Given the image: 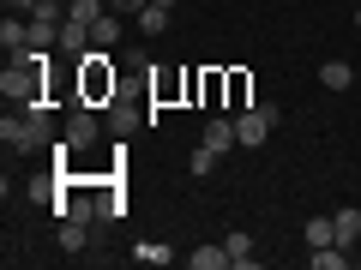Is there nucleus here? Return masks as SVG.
<instances>
[{
	"label": "nucleus",
	"mask_w": 361,
	"mask_h": 270,
	"mask_svg": "<svg viewBox=\"0 0 361 270\" xmlns=\"http://www.w3.org/2000/svg\"><path fill=\"white\" fill-rule=\"evenodd\" d=\"M42 72H49V49L13 54V66L0 72V96H6L13 108H37L42 103Z\"/></svg>",
	"instance_id": "obj_1"
},
{
	"label": "nucleus",
	"mask_w": 361,
	"mask_h": 270,
	"mask_svg": "<svg viewBox=\"0 0 361 270\" xmlns=\"http://www.w3.org/2000/svg\"><path fill=\"white\" fill-rule=\"evenodd\" d=\"M0 139L13 144V150H42L49 144V108H13V115L0 120Z\"/></svg>",
	"instance_id": "obj_2"
},
{
	"label": "nucleus",
	"mask_w": 361,
	"mask_h": 270,
	"mask_svg": "<svg viewBox=\"0 0 361 270\" xmlns=\"http://www.w3.org/2000/svg\"><path fill=\"white\" fill-rule=\"evenodd\" d=\"M277 120H283V108H271V103H253V108H241L235 115V139L247 144V150H259V144L277 132Z\"/></svg>",
	"instance_id": "obj_3"
},
{
	"label": "nucleus",
	"mask_w": 361,
	"mask_h": 270,
	"mask_svg": "<svg viewBox=\"0 0 361 270\" xmlns=\"http://www.w3.org/2000/svg\"><path fill=\"white\" fill-rule=\"evenodd\" d=\"M97 132H103V127H97V115H90V108H73V115H66V132H61V139L73 144V150H90V144H97Z\"/></svg>",
	"instance_id": "obj_4"
},
{
	"label": "nucleus",
	"mask_w": 361,
	"mask_h": 270,
	"mask_svg": "<svg viewBox=\"0 0 361 270\" xmlns=\"http://www.w3.org/2000/svg\"><path fill=\"white\" fill-rule=\"evenodd\" d=\"M90 49H97V42H90V25L66 18V25H61V54H66V60H85Z\"/></svg>",
	"instance_id": "obj_5"
},
{
	"label": "nucleus",
	"mask_w": 361,
	"mask_h": 270,
	"mask_svg": "<svg viewBox=\"0 0 361 270\" xmlns=\"http://www.w3.org/2000/svg\"><path fill=\"white\" fill-rule=\"evenodd\" d=\"M205 144H211L217 156H229L235 144H241V139H235V120H229V115H211V120H205Z\"/></svg>",
	"instance_id": "obj_6"
},
{
	"label": "nucleus",
	"mask_w": 361,
	"mask_h": 270,
	"mask_svg": "<svg viewBox=\"0 0 361 270\" xmlns=\"http://www.w3.org/2000/svg\"><path fill=\"white\" fill-rule=\"evenodd\" d=\"M121 37H127V25H121V18H115V6H109V13L97 18V25H90V42H97V49L109 54V49H115V42H121Z\"/></svg>",
	"instance_id": "obj_7"
},
{
	"label": "nucleus",
	"mask_w": 361,
	"mask_h": 270,
	"mask_svg": "<svg viewBox=\"0 0 361 270\" xmlns=\"http://www.w3.org/2000/svg\"><path fill=\"white\" fill-rule=\"evenodd\" d=\"M331 229H337V246H343V252H349V246L361 240V210H355V205H343V210H337V217H331Z\"/></svg>",
	"instance_id": "obj_8"
},
{
	"label": "nucleus",
	"mask_w": 361,
	"mask_h": 270,
	"mask_svg": "<svg viewBox=\"0 0 361 270\" xmlns=\"http://www.w3.org/2000/svg\"><path fill=\"white\" fill-rule=\"evenodd\" d=\"M30 18V49H54L61 42V18H42V13H25Z\"/></svg>",
	"instance_id": "obj_9"
},
{
	"label": "nucleus",
	"mask_w": 361,
	"mask_h": 270,
	"mask_svg": "<svg viewBox=\"0 0 361 270\" xmlns=\"http://www.w3.org/2000/svg\"><path fill=\"white\" fill-rule=\"evenodd\" d=\"M223 246H229V270H253V234L247 229H235Z\"/></svg>",
	"instance_id": "obj_10"
},
{
	"label": "nucleus",
	"mask_w": 361,
	"mask_h": 270,
	"mask_svg": "<svg viewBox=\"0 0 361 270\" xmlns=\"http://www.w3.org/2000/svg\"><path fill=\"white\" fill-rule=\"evenodd\" d=\"M187 264H193V270H229V246H193Z\"/></svg>",
	"instance_id": "obj_11"
},
{
	"label": "nucleus",
	"mask_w": 361,
	"mask_h": 270,
	"mask_svg": "<svg viewBox=\"0 0 361 270\" xmlns=\"http://www.w3.org/2000/svg\"><path fill=\"white\" fill-rule=\"evenodd\" d=\"M319 84L325 90H349V84H355V66H349V60H325L319 66Z\"/></svg>",
	"instance_id": "obj_12"
},
{
	"label": "nucleus",
	"mask_w": 361,
	"mask_h": 270,
	"mask_svg": "<svg viewBox=\"0 0 361 270\" xmlns=\"http://www.w3.org/2000/svg\"><path fill=\"white\" fill-rule=\"evenodd\" d=\"M85 240H90V222L61 217V252H85Z\"/></svg>",
	"instance_id": "obj_13"
},
{
	"label": "nucleus",
	"mask_w": 361,
	"mask_h": 270,
	"mask_svg": "<svg viewBox=\"0 0 361 270\" xmlns=\"http://www.w3.org/2000/svg\"><path fill=\"white\" fill-rule=\"evenodd\" d=\"M103 13H109V0H66V18H78V25H97Z\"/></svg>",
	"instance_id": "obj_14"
},
{
	"label": "nucleus",
	"mask_w": 361,
	"mask_h": 270,
	"mask_svg": "<svg viewBox=\"0 0 361 270\" xmlns=\"http://www.w3.org/2000/svg\"><path fill=\"white\" fill-rule=\"evenodd\" d=\"M133 258H139V264H169V258H175V246H163V240H139V246H133Z\"/></svg>",
	"instance_id": "obj_15"
},
{
	"label": "nucleus",
	"mask_w": 361,
	"mask_h": 270,
	"mask_svg": "<svg viewBox=\"0 0 361 270\" xmlns=\"http://www.w3.org/2000/svg\"><path fill=\"white\" fill-rule=\"evenodd\" d=\"M139 30H145V37H163V30H169V6H157V0H151V6L139 13Z\"/></svg>",
	"instance_id": "obj_16"
},
{
	"label": "nucleus",
	"mask_w": 361,
	"mask_h": 270,
	"mask_svg": "<svg viewBox=\"0 0 361 270\" xmlns=\"http://www.w3.org/2000/svg\"><path fill=\"white\" fill-rule=\"evenodd\" d=\"M307 246H337V229H331V217H307Z\"/></svg>",
	"instance_id": "obj_17"
},
{
	"label": "nucleus",
	"mask_w": 361,
	"mask_h": 270,
	"mask_svg": "<svg viewBox=\"0 0 361 270\" xmlns=\"http://www.w3.org/2000/svg\"><path fill=\"white\" fill-rule=\"evenodd\" d=\"M343 264H349L343 246H313V270H343Z\"/></svg>",
	"instance_id": "obj_18"
},
{
	"label": "nucleus",
	"mask_w": 361,
	"mask_h": 270,
	"mask_svg": "<svg viewBox=\"0 0 361 270\" xmlns=\"http://www.w3.org/2000/svg\"><path fill=\"white\" fill-rule=\"evenodd\" d=\"M109 127H115V132H133V127H139V108L115 103V108H109Z\"/></svg>",
	"instance_id": "obj_19"
},
{
	"label": "nucleus",
	"mask_w": 361,
	"mask_h": 270,
	"mask_svg": "<svg viewBox=\"0 0 361 270\" xmlns=\"http://www.w3.org/2000/svg\"><path fill=\"white\" fill-rule=\"evenodd\" d=\"M211 168H217V150H211V144H199V150H193V174H199V180H205V174H211Z\"/></svg>",
	"instance_id": "obj_20"
},
{
	"label": "nucleus",
	"mask_w": 361,
	"mask_h": 270,
	"mask_svg": "<svg viewBox=\"0 0 361 270\" xmlns=\"http://www.w3.org/2000/svg\"><path fill=\"white\" fill-rule=\"evenodd\" d=\"M229 96H235V108H247V78L241 72H229Z\"/></svg>",
	"instance_id": "obj_21"
},
{
	"label": "nucleus",
	"mask_w": 361,
	"mask_h": 270,
	"mask_svg": "<svg viewBox=\"0 0 361 270\" xmlns=\"http://www.w3.org/2000/svg\"><path fill=\"white\" fill-rule=\"evenodd\" d=\"M109 6H115V13H145L151 0H109Z\"/></svg>",
	"instance_id": "obj_22"
},
{
	"label": "nucleus",
	"mask_w": 361,
	"mask_h": 270,
	"mask_svg": "<svg viewBox=\"0 0 361 270\" xmlns=\"http://www.w3.org/2000/svg\"><path fill=\"white\" fill-rule=\"evenodd\" d=\"M30 6H37V0H6V13H30Z\"/></svg>",
	"instance_id": "obj_23"
},
{
	"label": "nucleus",
	"mask_w": 361,
	"mask_h": 270,
	"mask_svg": "<svg viewBox=\"0 0 361 270\" xmlns=\"http://www.w3.org/2000/svg\"><path fill=\"white\" fill-rule=\"evenodd\" d=\"M157 6H169V13H175V6H180V0H157Z\"/></svg>",
	"instance_id": "obj_24"
},
{
	"label": "nucleus",
	"mask_w": 361,
	"mask_h": 270,
	"mask_svg": "<svg viewBox=\"0 0 361 270\" xmlns=\"http://www.w3.org/2000/svg\"><path fill=\"white\" fill-rule=\"evenodd\" d=\"M355 25H361V6H355Z\"/></svg>",
	"instance_id": "obj_25"
}]
</instances>
